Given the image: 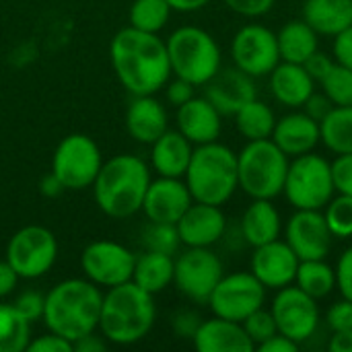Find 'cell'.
<instances>
[{"label": "cell", "mask_w": 352, "mask_h": 352, "mask_svg": "<svg viewBox=\"0 0 352 352\" xmlns=\"http://www.w3.org/2000/svg\"><path fill=\"white\" fill-rule=\"evenodd\" d=\"M109 60L118 80L132 95H155L171 76L165 41L157 33L126 27L109 43Z\"/></svg>", "instance_id": "1"}, {"label": "cell", "mask_w": 352, "mask_h": 352, "mask_svg": "<svg viewBox=\"0 0 352 352\" xmlns=\"http://www.w3.org/2000/svg\"><path fill=\"white\" fill-rule=\"evenodd\" d=\"M103 295L91 280L68 278L45 295L43 322L50 332L76 342L99 328Z\"/></svg>", "instance_id": "2"}, {"label": "cell", "mask_w": 352, "mask_h": 352, "mask_svg": "<svg viewBox=\"0 0 352 352\" xmlns=\"http://www.w3.org/2000/svg\"><path fill=\"white\" fill-rule=\"evenodd\" d=\"M151 184L148 165L134 155H116L105 161L93 182L95 202L111 219H128L142 210Z\"/></svg>", "instance_id": "3"}, {"label": "cell", "mask_w": 352, "mask_h": 352, "mask_svg": "<svg viewBox=\"0 0 352 352\" xmlns=\"http://www.w3.org/2000/svg\"><path fill=\"white\" fill-rule=\"evenodd\" d=\"M155 320L157 307L153 295L132 280L111 287L107 295H103L99 330L111 344L126 346L140 342L153 330Z\"/></svg>", "instance_id": "4"}, {"label": "cell", "mask_w": 352, "mask_h": 352, "mask_svg": "<svg viewBox=\"0 0 352 352\" xmlns=\"http://www.w3.org/2000/svg\"><path fill=\"white\" fill-rule=\"evenodd\" d=\"M184 179L194 202L223 206L239 188L237 153L219 140L198 144Z\"/></svg>", "instance_id": "5"}, {"label": "cell", "mask_w": 352, "mask_h": 352, "mask_svg": "<svg viewBox=\"0 0 352 352\" xmlns=\"http://www.w3.org/2000/svg\"><path fill=\"white\" fill-rule=\"evenodd\" d=\"M165 45L171 74L192 82L194 87H204L223 68V54L217 39L200 27L184 25L175 29L167 37Z\"/></svg>", "instance_id": "6"}, {"label": "cell", "mask_w": 352, "mask_h": 352, "mask_svg": "<svg viewBox=\"0 0 352 352\" xmlns=\"http://www.w3.org/2000/svg\"><path fill=\"white\" fill-rule=\"evenodd\" d=\"M289 157L270 140H248L237 153L239 188L254 200H274L285 190Z\"/></svg>", "instance_id": "7"}, {"label": "cell", "mask_w": 352, "mask_h": 352, "mask_svg": "<svg viewBox=\"0 0 352 352\" xmlns=\"http://www.w3.org/2000/svg\"><path fill=\"white\" fill-rule=\"evenodd\" d=\"M283 194L293 208L322 210L336 194L332 163L314 151L293 157L289 161Z\"/></svg>", "instance_id": "8"}, {"label": "cell", "mask_w": 352, "mask_h": 352, "mask_svg": "<svg viewBox=\"0 0 352 352\" xmlns=\"http://www.w3.org/2000/svg\"><path fill=\"white\" fill-rule=\"evenodd\" d=\"M103 165L101 151L87 134H70L60 140L52 159V173L60 179L64 190H85L93 186Z\"/></svg>", "instance_id": "9"}, {"label": "cell", "mask_w": 352, "mask_h": 352, "mask_svg": "<svg viewBox=\"0 0 352 352\" xmlns=\"http://www.w3.org/2000/svg\"><path fill=\"white\" fill-rule=\"evenodd\" d=\"M58 258V241L54 233L41 225L19 229L6 245V262L19 278L43 276Z\"/></svg>", "instance_id": "10"}, {"label": "cell", "mask_w": 352, "mask_h": 352, "mask_svg": "<svg viewBox=\"0 0 352 352\" xmlns=\"http://www.w3.org/2000/svg\"><path fill=\"white\" fill-rule=\"evenodd\" d=\"M223 274V262L210 248H188L175 258L173 283L177 291L194 303H208Z\"/></svg>", "instance_id": "11"}, {"label": "cell", "mask_w": 352, "mask_h": 352, "mask_svg": "<svg viewBox=\"0 0 352 352\" xmlns=\"http://www.w3.org/2000/svg\"><path fill=\"white\" fill-rule=\"evenodd\" d=\"M270 311L276 322L278 334L291 338L299 346L316 334L322 320L318 299L309 297L297 285L278 289L272 299Z\"/></svg>", "instance_id": "12"}, {"label": "cell", "mask_w": 352, "mask_h": 352, "mask_svg": "<svg viewBox=\"0 0 352 352\" xmlns=\"http://www.w3.org/2000/svg\"><path fill=\"white\" fill-rule=\"evenodd\" d=\"M266 287L252 272H233L223 274L219 285L208 297V305L214 316L243 322L250 314L264 307Z\"/></svg>", "instance_id": "13"}, {"label": "cell", "mask_w": 352, "mask_h": 352, "mask_svg": "<svg viewBox=\"0 0 352 352\" xmlns=\"http://www.w3.org/2000/svg\"><path fill=\"white\" fill-rule=\"evenodd\" d=\"M233 66L254 78L268 76L280 62L276 33L260 23L243 25L231 41Z\"/></svg>", "instance_id": "14"}, {"label": "cell", "mask_w": 352, "mask_h": 352, "mask_svg": "<svg viewBox=\"0 0 352 352\" xmlns=\"http://www.w3.org/2000/svg\"><path fill=\"white\" fill-rule=\"evenodd\" d=\"M136 256L116 241H93L82 250L80 266L85 276L97 287H118L132 280Z\"/></svg>", "instance_id": "15"}, {"label": "cell", "mask_w": 352, "mask_h": 352, "mask_svg": "<svg viewBox=\"0 0 352 352\" xmlns=\"http://www.w3.org/2000/svg\"><path fill=\"white\" fill-rule=\"evenodd\" d=\"M285 241L299 260H326L334 235L322 210L295 208L285 227Z\"/></svg>", "instance_id": "16"}, {"label": "cell", "mask_w": 352, "mask_h": 352, "mask_svg": "<svg viewBox=\"0 0 352 352\" xmlns=\"http://www.w3.org/2000/svg\"><path fill=\"white\" fill-rule=\"evenodd\" d=\"M299 262L301 260L285 239H274L254 248L250 272L266 287V291H278L295 283Z\"/></svg>", "instance_id": "17"}, {"label": "cell", "mask_w": 352, "mask_h": 352, "mask_svg": "<svg viewBox=\"0 0 352 352\" xmlns=\"http://www.w3.org/2000/svg\"><path fill=\"white\" fill-rule=\"evenodd\" d=\"M194 202L186 182L182 177H161L148 184L144 194L142 210L151 223H167L175 225L182 214Z\"/></svg>", "instance_id": "18"}, {"label": "cell", "mask_w": 352, "mask_h": 352, "mask_svg": "<svg viewBox=\"0 0 352 352\" xmlns=\"http://www.w3.org/2000/svg\"><path fill=\"white\" fill-rule=\"evenodd\" d=\"M179 241L186 248H212L227 231V217L221 206L192 202L175 223Z\"/></svg>", "instance_id": "19"}, {"label": "cell", "mask_w": 352, "mask_h": 352, "mask_svg": "<svg viewBox=\"0 0 352 352\" xmlns=\"http://www.w3.org/2000/svg\"><path fill=\"white\" fill-rule=\"evenodd\" d=\"M204 97L223 113V116H235L248 101L258 97L256 78L233 68H221L206 85Z\"/></svg>", "instance_id": "20"}, {"label": "cell", "mask_w": 352, "mask_h": 352, "mask_svg": "<svg viewBox=\"0 0 352 352\" xmlns=\"http://www.w3.org/2000/svg\"><path fill=\"white\" fill-rule=\"evenodd\" d=\"M177 130L192 144H208L219 140L223 130V113L206 99L192 97L184 105L177 107Z\"/></svg>", "instance_id": "21"}, {"label": "cell", "mask_w": 352, "mask_h": 352, "mask_svg": "<svg viewBox=\"0 0 352 352\" xmlns=\"http://www.w3.org/2000/svg\"><path fill=\"white\" fill-rule=\"evenodd\" d=\"M270 140L289 159L311 153L322 142L320 122L309 118L305 111H291V113L283 116L280 120H276Z\"/></svg>", "instance_id": "22"}, {"label": "cell", "mask_w": 352, "mask_h": 352, "mask_svg": "<svg viewBox=\"0 0 352 352\" xmlns=\"http://www.w3.org/2000/svg\"><path fill=\"white\" fill-rule=\"evenodd\" d=\"M196 351L200 352H252L256 351L254 342L245 334L239 322L225 318L202 320L196 334L192 336Z\"/></svg>", "instance_id": "23"}, {"label": "cell", "mask_w": 352, "mask_h": 352, "mask_svg": "<svg viewBox=\"0 0 352 352\" xmlns=\"http://www.w3.org/2000/svg\"><path fill=\"white\" fill-rule=\"evenodd\" d=\"M268 76L272 97L285 107L301 109L305 101L316 93V80L309 76L303 64L280 60Z\"/></svg>", "instance_id": "24"}, {"label": "cell", "mask_w": 352, "mask_h": 352, "mask_svg": "<svg viewBox=\"0 0 352 352\" xmlns=\"http://www.w3.org/2000/svg\"><path fill=\"white\" fill-rule=\"evenodd\" d=\"M167 111L159 99L153 95H134L126 111V130L134 140L153 144L167 130Z\"/></svg>", "instance_id": "25"}, {"label": "cell", "mask_w": 352, "mask_h": 352, "mask_svg": "<svg viewBox=\"0 0 352 352\" xmlns=\"http://www.w3.org/2000/svg\"><path fill=\"white\" fill-rule=\"evenodd\" d=\"M194 153V144L179 130H165L151 151V165L161 177H184Z\"/></svg>", "instance_id": "26"}, {"label": "cell", "mask_w": 352, "mask_h": 352, "mask_svg": "<svg viewBox=\"0 0 352 352\" xmlns=\"http://www.w3.org/2000/svg\"><path fill=\"white\" fill-rule=\"evenodd\" d=\"M239 231H241L243 241L252 248L280 239L283 219H280L278 208L272 204V200L254 198L252 204L241 214Z\"/></svg>", "instance_id": "27"}, {"label": "cell", "mask_w": 352, "mask_h": 352, "mask_svg": "<svg viewBox=\"0 0 352 352\" xmlns=\"http://www.w3.org/2000/svg\"><path fill=\"white\" fill-rule=\"evenodd\" d=\"M303 21L320 35L334 37L352 25V0H305Z\"/></svg>", "instance_id": "28"}, {"label": "cell", "mask_w": 352, "mask_h": 352, "mask_svg": "<svg viewBox=\"0 0 352 352\" xmlns=\"http://www.w3.org/2000/svg\"><path fill=\"white\" fill-rule=\"evenodd\" d=\"M276 41L283 62L305 64V60L320 50V33L303 19L285 23L276 33Z\"/></svg>", "instance_id": "29"}, {"label": "cell", "mask_w": 352, "mask_h": 352, "mask_svg": "<svg viewBox=\"0 0 352 352\" xmlns=\"http://www.w3.org/2000/svg\"><path fill=\"white\" fill-rule=\"evenodd\" d=\"M173 256L146 250L140 256H136L132 283H136L142 291L157 295L173 283Z\"/></svg>", "instance_id": "30"}, {"label": "cell", "mask_w": 352, "mask_h": 352, "mask_svg": "<svg viewBox=\"0 0 352 352\" xmlns=\"http://www.w3.org/2000/svg\"><path fill=\"white\" fill-rule=\"evenodd\" d=\"M233 118L239 134L245 140H266L272 136L276 126V116L272 107L258 97L248 101Z\"/></svg>", "instance_id": "31"}, {"label": "cell", "mask_w": 352, "mask_h": 352, "mask_svg": "<svg viewBox=\"0 0 352 352\" xmlns=\"http://www.w3.org/2000/svg\"><path fill=\"white\" fill-rule=\"evenodd\" d=\"M322 142L334 155L352 153V105H336L320 122Z\"/></svg>", "instance_id": "32"}, {"label": "cell", "mask_w": 352, "mask_h": 352, "mask_svg": "<svg viewBox=\"0 0 352 352\" xmlns=\"http://www.w3.org/2000/svg\"><path fill=\"white\" fill-rule=\"evenodd\" d=\"M293 285L320 301L336 289V270L326 260H301Z\"/></svg>", "instance_id": "33"}, {"label": "cell", "mask_w": 352, "mask_h": 352, "mask_svg": "<svg viewBox=\"0 0 352 352\" xmlns=\"http://www.w3.org/2000/svg\"><path fill=\"white\" fill-rule=\"evenodd\" d=\"M31 342V324L12 303H0V352H23Z\"/></svg>", "instance_id": "34"}, {"label": "cell", "mask_w": 352, "mask_h": 352, "mask_svg": "<svg viewBox=\"0 0 352 352\" xmlns=\"http://www.w3.org/2000/svg\"><path fill=\"white\" fill-rule=\"evenodd\" d=\"M171 14V6L167 0H134L130 6V27L159 33Z\"/></svg>", "instance_id": "35"}, {"label": "cell", "mask_w": 352, "mask_h": 352, "mask_svg": "<svg viewBox=\"0 0 352 352\" xmlns=\"http://www.w3.org/2000/svg\"><path fill=\"white\" fill-rule=\"evenodd\" d=\"M326 223L334 235V239H351L352 237V198L344 194H334L330 202L322 208Z\"/></svg>", "instance_id": "36"}, {"label": "cell", "mask_w": 352, "mask_h": 352, "mask_svg": "<svg viewBox=\"0 0 352 352\" xmlns=\"http://www.w3.org/2000/svg\"><path fill=\"white\" fill-rule=\"evenodd\" d=\"M322 91L334 105H352V70L334 64V68L326 74V78L320 82Z\"/></svg>", "instance_id": "37"}, {"label": "cell", "mask_w": 352, "mask_h": 352, "mask_svg": "<svg viewBox=\"0 0 352 352\" xmlns=\"http://www.w3.org/2000/svg\"><path fill=\"white\" fill-rule=\"evenodd\" d=\"M142 243L151 252H161V254H169V256L177 254V250L182 245L177 227L167 225V223H151L144 229Z\"/></svg>", "instance_id": "38"}, {"label": "cell", "mask_w": 352, "mask_h": 352, "mask_svg": "<svg viewBox=\"0 0 352 352\" xmlns=\"http://www.w3.org/2000/svg\"><path fill=\"white\" fill-rule=\"evenodd\" d=\"M245 334L250 336V340L254 342V346L258 349L260 344H264L266 340H270L274 334H278V328H276V322L272 318V311L270 309H256L254 314H250L243 322H241Z\"/></svg>", "instance_id": "39"}, {"label": "cell", "mask_w": 352, "mask_h": 352, "mask_svg": "<svg viewBox=\"0 0 352 352\" xmlns=\"http://www.w3.org/2000/svg\"><path fill=\"white\" fill-rule=\"evenodd\" d=\"M332 175L336 192L352 198V153L336 155V159L332 161Z\"/></svg>", "instance_id": "40"}, {"label": "cell", "mask_w": 352, "mask_h": 352, "mask_svg": "<svg viewBox=\"0 0 352 352\" xmlns=\"http://www.w3.org/2000/svg\"><path fill=\"white\" fill-rule=\"evenodd\" d=\"M16 307V311L31 324L35 320L43 318V307H45V297H41L35 291H27L23 295L16 297V301L12 303Z\"/></svg>", "instance_id": "41"}, {"label": "cell", "mask_w": 352, "mask_h": 352, "mask_svg": "<svg viewBox=\"0 0 352 352\" xmlns=\"http://www.w3.org/2000/svg\"><path fill=\"white\" fill-rule=\"evenodd\" d=\"M326 324L332 332L352 330V301L342 297L340 301L332 303L330 309L326 311Z\"/></svg>", "instance_id": "42"}, {"label": "cell", "mask_w": 352, "mask_h": 352, "mask_svg": "<svg viewBox=\"0 0 352 352\" xmlns=\"http://www.w3.org/2000/svg\"><path fill=\"white\" fill-rule=\"evenodd\" d=\"M336 289L344 299L352 301V248H346L336 262Z\"/></svg>", "instance_id": "43"}, {"label": "cell", "mask_w": 352, "mask_h": 352, "mask_svg": "<svg viewBox=\"0 0 352 352\" xmlns=\"http://www.w3.org/2000/svg\"><path fill=\"white\" fill-rule=\"evenodd\" d=\"M233 12L245 16V19H258L272 10L276 0H223Z\"/></svg>", "instance_id": "44"}, {"label": "cell", "mask_w": 352, "mask_h": 352, "mask_svg": "<svg viewBox=\"0 0 352 352\" xmlns=\"http://www.w3.org/2000/svg\"><path fill=\"white\" fill-rule=\"evenodd\" d=\"M334 64H336L334 56H330V54L318 50L316 54H311V56L305 60L303 66H305V70L309 72V76H311L316 82H322V80L326 78V74L334 68Z\"/></svg>", "instance_id": "45"}, {"label": "cell", "mask_w": 352, "mask_h": 352, "mask_svg": "<svg viewBox=\"0 0 352 352\" xmlns=\"http://www.w3.org/2000/svg\"><path fill=\"white\" fill-rule=\"evenodd\" d=\"M27 351L29 352H74V346H72V342H68L66 338H62V336H58V334L50 332V334H45V336H39V338L31 340V342H29V346H27Z\"/></svg>", "instance_id": "46"}, {"label": "cell", "mask_w": 352, "mask_h": 352, "mask_svg": "<svg viewBox=\"0 0 352 352\" xmlns=\"http://www.w3.org/2000/svg\"><path fill=\"white\" fill-rule=\"evenodd\" d=\"M332 56L338 64L352 70V25L346 27L344 31H340L338 35H334Z\"/></svg>", "instance_id": "47"}, {"label": "cell", "mask_w": 352, "mask_h": 352, "mask_svg": "<svg viewBox=\"0 0 352 352\" xmlns=\"http://www.w3.org/2000/svg\"><path fill=\"white\" fill-rule=\"evenodd\" d=\"M194 85L184 80V78H175L173 82H167V89H165V95H167V101L175 107L184 105L186 101H190L194 97Z\"/></svg>", "instance_id": "48"}, {"label": "cell", "mask_w": 352, "mask_h": 352, "mask_svg": "<svg viewBox=\"0 0 352 352\" xmlns=\"http://www.w3.org/2000/svg\"><path fill=\"white\" fill-rule=\"evenodd\" d=\"M336 105L326 97V93H314L307 101H305V105L301 107L309 118H314L316 122H322L332 109H334Z\"/></svg>", "instance_id": "49"}, {"label": "cell", "mask_w": 352, "mask_h": 352, "mask_svg": "<svg viewBox=\"0 0 352 352\" xmlns=\"http://www.w3.org/2000/svg\"><path fill=\"white\" fill-rule=\"evenodd\" d=\"M200 318L194 314V311H182L175 322H173V330L177 332V336H184V338H192L200 326Z\"/></svg>", "instance_id": "50"}, {"label": "cell", "mask_w": 352, "mask_h": 352, "mask_svg": "<svg viewBox=\"0 0 352 352\" xmlns=\"http://www.w3.org/2000/svg\"><path fill=\"white\" fill-rule=\"evenodd\" d=\"M260 352H297L299 351V344L293 342L291 338L283 336V334H274L270 340H266L264 344L258 346Z\"/></svg>", "instance_id": "51"}, {"label": "cell", "mask_w": 352, "mask_h": 352, "mask_svg": "<svg viewBox=\"0 0 352 352\" xmlns=\"http://www.w3.org/2000/svg\"><path fill=\"white\" fill-rule=\"evenodd\" d=\"M16 280H19V274L12 270V266L6 260H2L0 262V299H4L6 295L14 291Z\"/></svg>", "instance_id": "52"}, {"label": "cell", "mask_w": 352, "mask_h": 352, "mask_svg": "<svg viewBox=\"0 0 352 352\" xmlns=\"http://www.w3.org/2000/svg\"><path fill=\"white\" fill-rule=\"evenodd\" d=\"M330 352H352V330H336L328 340Z\"/></svg>", "instance_id": "53"}, {"label": "cell", "mask_w": 352, "mask_h": 352, "mask_svg": "<svg viewBox=\"0 0 352 352\" xmlns=\"http://www.w3.org/2000/svg\"><path fill=\"white\" fill-rule=\"evenodd\" d=\"M72 346H74V352H103L107 349V344L99 336H95V332L93 334H87L80 340H76Z\"/></svg>", "instance_id": "54"}, {"label": "cell", "mask_w": 352, "mask_h": 352, "mask_svg": "<svg viewBox=\"0 0 352 352\" xmlns=\"http://www.w3.org/2000/svg\"><path fill=\"white\" fill-rule=\"evenodd\" d=\"M171 10L177 12H196L200 8H204L210 0H167Z\"/></svg>", "instance_id": "55"}, {"label": "cell", "mask_w": 352, "mask_h": 352, "mask_svg": "<svg viewBox=\"0 0 352 352\" xmlns=\"http://www.w3.org/2000/svg\"><path fill=\"white\" fill-rule=\"evenodd\" d=\"M62 192H64V186L60 184V179H58L54 173H50V175H45V177L41 179V194H43V196L54 198V196H60Z\"/></svg>", "instance_id": "56"}]
</instances>
